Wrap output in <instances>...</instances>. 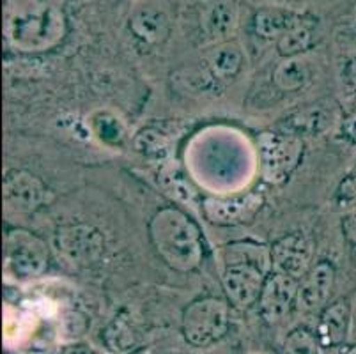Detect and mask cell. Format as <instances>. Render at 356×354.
Listing matches in <instances>:
<instances>
[{
	"instance_id": "cell-19",
	"label": "cell",
	"mask_w": 356,
	"mask_h": 354,
	"mask_svg": "<svg viewBox=\"0 0 356 354\" xmlns=\"http://www.w3.org/2000/svg\"><path fill=\"white\" fill-rule=\"evenodd\" d=\"M135 151L144 154L145 158L151 160H165L170 152V140L163 131L158 128L147 126V128L140 129L134 138Z\"/></svg>"
},
{
	"instance_id": "cell-5",
	"label": "cell",
	"mask_w": 356,
	"mask_h": 354,
	"mask_svg": "<svg viewBox=\"0 0 356 354\" xmlns=\"http://www.w3.org/2000/svg\"><path fill=\"white\" fill-rule=\"evenodd\" d=\"M259 149L266 181L282 184L302 160L303 142L298 138L296 133H262Z\"/></svg>"
},
{
	"instance_id": "cell-4",
	"label": "cell",
	"mask_w": 356,
	"mask_h": 354,
	"mask_svg": "<svg viewBox=\"0 0 356 354\" xmlns=\"http://www.w3.org/2000/svg\"><path fill=\"white\" fill-rule=\"evenodd\" d=\"M231 326L229 301L216 296L193 300L183 312L184 340L193 347H208L225 337Z\"/></svg>"
},
{
	"instance_id": "cell-8",
	"label": "cell",
	"mask_w": 356,
	"mask_h": 354,
	"mask_svg": "<svg viewBox=\"0 0 356 354\" xmlns=\"http://www.w3.org/2000/svg\"><path fill=\"white\" fill-rule=\"evenodd\" d=\"M298 294H300V285L296 278L287 277L273 269L266 277L259 298L261 317L268 324L282 323L298 303Z\"/></svg>"
},
{
	"instance_id": "cell-17",
	"label": "cell",
	"mask_w": 356,
	"mask_h": 354,
	"mask_svg": "<svg viewBox=\"0 0 356 354\" xmlns=\"http://www.w3.org/2000/svg\"><path fill=\"white\" fill-rule=\"evenodd\" d=\"M330 124V117L328 112L321 106H307L303 110H298L293 115L287 119V128L291 129L296 135H302V133H307V135H317L321 133L323 129L328 128Z\"/></svg>"
},
{
	"instance_id": "cell-14",
	"label": "cell",
	"mask_w": 356,
	"mask_h": 354,
	"mask_svg": "<svg viewBox=\"0 0 356 354\" xmlns=\"http://www.w3.org/2000/svg\"><path fill=\"white\" fill-rule=\"evenodd\" d=\"M351 308L348 300H339L321 312L317 337L323 347H337L346 340L349 328Z\"/></svg>"
},
{
	"instance_id": "cell-29",
	"label": "cell",
	"mask_w": 356,
	"mask_h": 354,
	"mask_svg": "<svg viewBox=\"0 0 356 354\" xmlns=\"http://www.w3.org/2000/svg\"><path fill=\"white\" fill-rule=\"evenodd\" d=\"M344 131H346V135L349 136V138H353V140H356V113L351 117V119H349L348 122H346Z\"/></svg>"
},
{
	"instance_id": "cell-2",
	"label": "cell",
	"mask_w": 356,
	"mask_h": 354,
	"mask_svg": "<svg viewBox=\"0 0 356 354\" xmlns=\"http://www.w3.org/2000/svg\"><path fill=\"white\" fill-rule=\"evenodd\" d=\"M147 230L165 264L183 273L199 268L204 259L202 234L188 214L174 206L161 207L149 220Z\"/></svg>"
},
{
	"instance_id": "cell-21",
	"label": "cell",
	"mask_w": 356,
	"mask_h": 354,
	"mask_svg": "<svg viewBox=\"0 0 356 354\" xmlns=\"http://www.w3.org/2000/svg\"><path fill=\"white\" fill-rule=\"evenodd\" d=\"M160 181L177 200H181V202H199V193H197L195 186L190 183L188 177H186L177 167H165L160 174Z\"/></svg>"
},
{
	"instance_id": "cell-27",
	"label": "cell",
	"mask_w": 356,
	"mask_h": 354,
	"mask_svg": "<svg viewBox=\"0 0 356 354\" xmlns=\"http://www.w3.org/2000/svg\"><path fill=\"white\" fill-rule=\"evenodd\" d=\"M342 234L351 245H356V207L342 216Z\"/></svg>"
},
{
	"instance_id": "cell-22",
	"label": "cell",
	"mask_w": 356,
	"mask_h": 354,
	"mask_svg": "<svg viewBox=\"0 0 356 354\" xmlns=\"http://www.w3.org/2000/svg\"><path fill=\"white\" fill-rule=\"evenodd\" d=\"M236 24V13L232 9V6L225 4V2H220L215 4L208 13H206V18H204V27L208 31L209 35L213 38H220V35H225L234 29Z\"/></svg>"
},
{
	"instance_id": "cell-16",
	"label": "cell",
	"mask_w": 356,
	"mask_h": 354,
	"mask_svg": "<svg viewBox=\"0 0 356 354\" xmlns=\"http://www.w3.org/2000/svg\"><path fill=\"white\" fill-rule=\"evenodd\" d=\"M310 78V70L305 63L298 58H287L278 64L273 71V83L278 90L284 92H296L307 86Z\"/></svg>"
},
{
	"instance_id": "cell-31",
	"label": "cell",
	"mask_w": 356,
	"mask_h": 354,
	"mask_svg": "<svg viewBox=\"0 0 356 354\" xmlns=\"http://www.w3.org/2000/svg\"><path fill=\"white\" fill-rule=\"evenodd\" d=\"M342 354H356V346H351V347H348V349L344 351V353Z\"/></svg>"
},
{
	"instance_id": "cell-24",
	"label": "cell",
	"mask_w": 356,
	"mask_h": 354,
	"mask_svg": "<svg viewBox=\"0 0 356 354\" xmlns=\"http://www.w3.org/2000/svg\"><path fill=\"white\" fill-rule=\"evenodd\" d=\"M319 337L309 328L300 326L293 330L284 340V354H317Z\"/></svg>"
},
{
	"instance_id": "cell-12",
	"label": "cell",
	"mask_w": 356,
	"mask_h": 354,
	"mask_svg": "<svg viewBox=\"0 0 356 354\" xmlns=\"http://www.w3.org/2000/svg\"><path fill=\"white\" fill-rule=\"evenodd\" d=\"M129 31L142 45L158 47L170 35V19L156 6H142L129 18Z\"/></svg>"
},
{
	"instance_id": "cell-3",
	"label": "cell",
	"mask_w": 356,
	"mask_h": 354,
	"mask_svg": "<svg viewBox=\"0 0 356 354\" xmlns=\"http://www.w3.org/2000/svg\"><path fill=\"white\" fill-rule=\"evenodd\" d=\"M238 246L239 250H236V245L229 246V252L234 255L227 257L222 285L229 303L236 308H248L261 298L268 277L264 269L268 259L262 255V246L248 243H241Z\"/></svg>"
},
{
	"instance_id": "cell-26",
	"label": "cell",
	"mask_w": 356,
	"mask_h": 354,
	"mask_svg": "<svg viewBox=\"0 0 356 354\" xmlns=\"http://www.w3.org/2000/svg\"><path fill=\"white\" fill-rule=\"evenodd\" d=\"M337 197L341 202H351L356 199V175H349L339 186Z\"/></svg>"
},
{
	"instance_id": "cell-10",
	"label": "cell",
	"mask_w": 356,
	"mask_h": 354,
	"mask_svg": "<svg viewBox=\"0 0 356 354\" xmlns=\"http://www.w3.org/2000/svg\"><path fill=\"white\" fill-rule=\"evenodd\" d=\"M264 197L257 191H250L239 197H227V199H206L202 202V211L209 222L216 225H236V223L248 222L255 216L262 207Z\"/></svg>"
},
{
	"instance_id": "cell-23",
	"label": "cell",
	"mask_w": 356,
	"mask_h": 354,
	"mask_svg": "<svg viewBox=\"0 0 356 354\" xmlns=\"http://www.w3.org/2000/svg\"><path fill=\"white\" fill-rule=\"evenodd\" d=\"M103 342L114 353H126L135 346V335L124 319H115L103 331Z\"/></svg>"
},
{
	"instance_id": "cell-11",
	"label": "cell",
	"mask_w": 356,
	"mask_h": 354,
	"mask_svg": "<svg viewBox=\"0 0 356 354\" xmlns=\"http://www.w3.org/2000/svg\"><path fill=\"white\" fill-rule=\"evenodd\" d=\"M47 199V188L35 175L25 170H9L4 177V200L13 211L32 213Z\"/></svg>"
},
{
	"instance_id": "cell-20",
	"label": "cell",
	"mask_w": 356,
	"mask_h": 354,
	"mask_svg": "<svg viewBox=\"0 0 356 354\" xmlns=\"http://www.w3.org/2000/svg\"><path fill=\"white\" fill-rule=\"evenodd\" d=\"M243 67V54L236 45H225L218 48L209 58V70L213 77L218 80H227L234 78Z\"/></svg>"
},
{
	"instance_id": "cell-18",
	"label": "cell",
	"mask_w": 356,
	"mask_h": 354,
	"mask_svg": "<svg viewBox=\"0 0 356 354\" xmlns=\"http://www.w3.org/2000/svg\"><path fill=\"white\" fill-rule=\"evenodd\" d=\"M312 25L314 19L310 22H302L296 27L289 29L286 34H282L278 38V54L286 58L296 57L298 54H303V51L309 50L314 45V35H312Z\"/></svg>"
},
{
	"instance_id": "cell-9",
	"label": "cell",
	"mask_w": 356,
	"mask_h": 354,
	"mask_svg": "<svg viewBox=\"0 0 356 354\" xmlns=\"http://www.w3.org/2000/svg\"><path fill=\"white\" fill-rule=\"evenodd\" d=\"M270 255L275 271L300 280L309 271L312 246H310L309 239L300 232L287 234L273 243Z\"/></svg>"
},
{
	"instance_id": "cell-25",
	"label": "cell",
	"mask_w": 356,
	"mask_h": 354,
	"mask_svg": "<svg viewBox=\"0 0 356 354\" xmlns=\"http://www.w3.org/2000/svg\"><path fill=\"white\" fill-rule=\"evenodd\" d=\"M95 129L105 144L122 145V142H124V128L110 113H98V115H95Z\"/></svg>"
},
{
	"instance_id": "cell-6",
	"label": "cell",
	"mask_w": 356,
	"mask_h": 354,
	"mask_svg": "<svg viewBox=\"0 0 356 354\" xmlns=\"http://www.w3.org/2000/svg\"><path fill=\"white\" fill-rule=\"evenodd\" d=\"M6 261L15 277H40L48 266V250L34 234L11 229L6 234Z\"/></svg>"
},
{
	"instance_id": "cell-7",
	"label": "cell",
	"mask_w": 356,
	"mask_h": 354,
	"mask_svg": "<svg viewBox=\"0 0 356 354\" xmlns=\"http://www.w3.org/2000/svg\"><path fill=\"white\" fill-rule=\"evenodd\" d=\"M55 246L70 262L90 264L105 252V238L90 225H64L55 234Z\"/></svg>"
},
{
	"instance_id": "cell-13",
	"label": "cell",
	"mask_w": 356,
	"mask_h": 354,
	"mask_svg": "<svg viewBox=\"0 0 356 354\" xmlns=\"http://www.w3.org/2000/svg\"><path fill=\"white\" fill-rule=\"evenodd\" d=\"M335 284V268L330 261L316 262L312 269L307 273L305 280L300 287L298 294V303L307 310L325 305Z\"/></svg>"
},
{
	"instance_id": "cell-30",
	"label": "cell",
	"mask_w": 356,
	"mask_h": 354,
	"mask_svg": "<svg viewBox=\"0 0 356 354\" xmlns=\"http://www.w3.org/2000/svg\"><path fill=\"white\" fill-rule=\"evenodd\" d=\"M63 354H95V353L86 346H73V347H67Z\"/></svg>"
},
{
	"instance_id": "cell-15",
	"label": "cell",
	"mask_w": 356,
	"mask_h": 354,
	"mask_svg": "<svg viewBox=\"0 0 356 354\" xmlns=\"http://www.w3.org/2000/svg\"><path fill=\"white\" fill-rule=\"evenodd\" d=\"M302 22H305V16L296 15V13L284 11V9L266 8L255 13L254 16V31L255 34L264 39L280 38L286 34L289 29L296 27Z\"/></svg>"
},
{
	"instance_id": "cell-28",
	"label": "cell",
	"mask_w": 356,
	"mask_h": 354,
	"mask_svg": "<svg viewBox=\"0 0 356 354\" xmlns=\"http://www.w3.org/2000/svg\"><path fill=\"white\" fill-rule=\"evenodd\" d=\"M344 77H346V80H348L349 86L356 90V55L351 58V61H349L348 66H346Z\"/></svg>"
},
{
	"instance_id": "cell-1",
	"label": "cell",
	"mask_w": 356,
	"mask_h": 354,
	"mask_svg": "<svg viewBox=\"0 0 356 354\" xmlns=\"http://www.w3.org/2000/svg\"><path fill=\"white\" fill-rule=\"evenodd\" d=\"M67 34L66 0H6L4 35L22 54L54 50Z\"/></svg>"
}]
</instances>
